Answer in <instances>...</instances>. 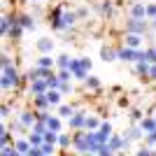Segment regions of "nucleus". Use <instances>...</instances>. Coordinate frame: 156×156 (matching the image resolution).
<instances>
[{
  "mask_svg": "<svg viewBox=\"0 0 156 156\" xmlns=\"http://www.w3.org/2000/svg\"><path fill=\"white\" fill-rule=\"evenodd\" d=\"M137 124H140L142 133H149V130H154V128H156V121H154V117H147V119H142V121H137Z\"/></svg>",
  "mask_w": 156,
  "mask_h": 156,
  "instance_id": "obj_17",
  "label": "nucleus"
},
{
  "mask_svg": "<svg viewBox=\"0 0 156 156\" xmlns=\"http://www.w3.org/2000/svg\"><path fill=\"white\" fill-rule=\"evenodd\" d=\"M144 58H147V63H156V51L154 49H147V51H144Z\"/></svg>",
  "mask_w": 156,
  "mask_h": 156,
  "instance_id": "obj_34",
  "label": "nucleus"
},
{
  "mask_svg": "<svg viewBox=\"0 0 156 156\" xmlns=\"http://www.w3.org/2000/svg\"><path fill=\"white\" fill-rule=\"evenodd\" d=\"M35 107H40V110H47V107H49L44 93H35Z\"/></svg>",
  "mask_w": 156,
  "mask_h": 156,
  "instance_id": "obj_21",
  "label": "nucleus"
},
{
  "mask_svg": "<svg viewBox=\"0 0 156 156\" xmlns=\"http://www.w3.org/2000/svg\"><path fill=\"white\" fill-rule=\"evenodd\" d=\"M56 144H58V147H70L72 144V140H70V135H65V133H58V137H56Z\"/></svg>",
  "mask_w": 156,
  "mask_h": 156,
  "instance_id": "obj_24",
  "label": "nucleus"
},
{
  "mask_svg": "<svg viewBox=\"0 0 156 156\" xmlns=\"http://www.w3.org/2000/svg\"><path fill=\"white\" fill-rule=\"evenodd\" d=\"M124 42H126V47H133V49H137V47L142 44V35H137V33H128Z\"/></svg>",
  "mask_w": 156,
  "mask_h": 156,
  "instance_id": "obj_10",
  "label": "nucleus"
},
{
  "mask_svg": "<svg viewBox=\"0 0 156 156\" xmlns=\"http://www.w3.org/2000/svg\"><path fill=\"white\" fill-rule=\"evenodd\" d=\"M144 16H149V19H154V16H156V2L144 5Z\"/></svg>",
  "mask_w": 156,
  "mask_h": 156,
  "instance_id": "obj_30",
  "label": "nucleus"
},
{
  "mask_svg": "<svg viewBox=\"0 0 156 156\" xmlns=\"http://www.w3.org/2000/svg\"><path fill=\"white\" fill-rule=\"evenodd\" d=\"M130 119H133V121H140V119H142V110H137V107H133V110H130Z\"/></svg>",
  "mask_w": 156,
  "mask_h": 156,
  "instance_id": "obj_33",
  "label": "nucleus"
},
{
  "mask_svg": "<svg viewBox=\"0 0 156 156\" xmlns=\"http://www.w3.org/2000/svg\"><path fill=\"white\" fill-rule=\"evenodd\" d=\"M84 84L89 86V89H100V79H98V77H89V75H86Z\"/></svg>",
  "mask_w": 156,
  "mask_h": 156,
  "instance_id": "obj_29",
  "label": "nucleus"
},
{
  "mask_svg": "<svg viewBox=\"0 0 156 156\" xmlns=\"http://www.w3.org/2000/svg\"><path fill=\"white\" fill-rule=\"evenodd\" d=\"M47 91V79L37 77V79H33V84H30V93H44Z\"/></svg>",
  "mask_w": 156,
  "mask_h": 156,
  "instance_id": "obj_11",
  "label": "nucleus"
},
{
  "mask_svg": "<svg viewBox=\"0 0 156 156\" xmlns=\"http://www.w3.org/2000/svg\"><path fill=\"white\" fill-rule=\"evenodd\" d=\"M47 128H51V130L58 133L61 130V119L58 117H47Z\"/></svg>",
  "mask_w": 156,
  "mask_h": 156,
  "instance_id": "obj_23",
  "label": "nucleus"
},
{
  "mask_svg": "<svg viewBox=\"0 0 156 156\" xmlns=\"http://www.w3.org/2000/svg\"><path fill=\"white\" fill-rule=\"evenodd\" d=\"M107 147H110L112 151H119V149H126L128 147V137H119V135H110L107 137Z\"/></svg>",
  "mask_w": 156,
  "mask_h": 156,
  "instance_id": "obj_4",
  "label": "nucleus"
},
{
  "mask_svg": "<svg viewBox=\"0 0 156 156\" xmlns=\"http://www.w3.org/2000/svg\"><path fill=\"white\" fill-rule=\"evenodd\" d=\"M96 12H98V14H103V16H110V14H112V2H110V0L98 2V5H96Z\"/></svg>",
  "mask_w": 156,
  "mask_h": 156,
  "instance_id": "obj_13",
  "label": "nucleus"
},
{
  "mask_svg": "<svg viewBox=\"0 0 156 156\" xmlns=\"http://www.w3.org/2000/svg\"><path fill=\"white\" fill-rule=\"evenodd\" d=\"M28 149H30V142H28V140L14 137V151H16V154H28Z\"/></svg>",
  "mask_w": 156,
  "mask_h": 156,
  "instance_id": "obj_8",
  "label": "nucleus"
},
{
  "mask_svg": "<svg viewBox=\"0 0 156 156\" xmlns=\"http://www.w3.org/2000/svg\"><path fill=\"white\" fill-rule=\"evenodd\" d=\"M54 49V42L49 37H42V40H37V51L40 54H49Z\"/></svg>",
  "mask_w": 156,
  "mask_h": 156,
  "instance_id": "obj_12",
  "label": "nucleus"
},
{
  "mask_svg": "<svg viewBox=\"0 0 156 156\" xmlns=\"http://www.w3.org/2000/svg\"><path fill=\"white\" fill-rule=\"evenodd\" d=\"M35 2H40V0H35Z\"/></svg>",
  "mask_w": 156,
  "mask_h": 156,
  "instance_id": "obj_45",
  "label": "nucleus"
},
{
  "mask_svg": "<svg viewBox=\"0 0 156 156\" xmlns=\"http://www.w3.org/2000/svg\"><path fill=\"white\" fill-rule=\"evenodd\" d=\"M56 137H58V133H56V130H51V128H47L44 133H42V140H44V142H49V144H56Z\"/></svg>",
  "mask_w": 156,
  "mask_h": 156,
  "instance_id": "obj_19",
  "label": "nucleus"
},
{
  "mask_svg": "<svg viewBox=\"0 0 156 156\" xmlns=\"http://www.w3.org/2000/svg\"><path fill=\"white\" fill-rule=\"evenodd\" d=\"M154 51H156V47H154Z\"/></svg>",
  "mask_w": 156,
  "mask_h": 156,
  "instance_id": "obj_46",
  "label": "nucleus"
},
{
  "mask_svg": "<svg viewBox=\"0 0 156 156\" xmlns=\"http://www.w3.org/2000/svg\"><path fill=\"white\" fill-rule=\"evenodd\" d=\"M149 79H156V63H149V72H147Z\"/></svg>",
  "mask_w": 156,
  "mask_h": 156,
  "instance_id": "obj_38",
  "label": "nucleus"
},
{
  "mask_svg": "<svg viewBox=\"0 0 156 156\" xmlns=\"http://www.w3.org/2000/svg\"><path fill=\"white\" fill-rule=\"evenodd\" d=\"M0 117H2V119L9 117V107H7V105H0Z\"/></svg>",
  "mask_w": 156,
  "mask_h": 156,
  "instance_id": "obj_39",
  "label": "nucleus"
},
{
  "mask_svg": "<svg viewBox=\"0 0 156 156\" xmlns=\"http://www.w3.org/2000/svg\"><path fill=\"white\" fill-rule=\"evenodd\" d=\"M56 63H58L61 68H68V63H70V56H68V54H63V56H58V61H56Z\"/></svg>",
  "mask_w": 156,
  "mask_h": 156,
  "instance_id": "obj_35",
  "label": "nucleus"
},
{
  "mask_svg": "<svg viewBox=\"0 0 156 156\" xmlns=\"http://www.w3.org/2000/svg\"><path fill=\"white\" fill-rule=\"evenodd\" d=\"M100 58L107 61V63H112V61H117V51L110 49V47H103V49H100Z\"/></svg>",
  "mask_w": 156,
  "mask_h": 156,
  "instance_id": "obj_14",
  "label": "nucleus"
},
{
  "mask_svg": "<svg viewBox=\"0 0 156 156\" xmlns=\"http://www.w3.org/2000/svg\"><path fill=\"white\" fill-rule=\"evenodd\" d=\"M130 19H144V5H133L130 7Z\"/></svg>",
  "mask_w": 156,
  "mask_h": 156,
  "instance_id": "obj_18",
  "label": "nucleus"
},
{
  "mask_svg": "<svg viewBox=\"0 0 156 156\" xmlns=\"http://www.w3.org/2000/svg\"><path fill=\"white\" fill-rule=\"evenodd\" d=\"M0 72H2V68H0Z\"/></svg>",
  "mask_w": 156,
  "mask_h": 156,
  "instance_id": "obj_44",
  "label": "nucleus"
},
{
  "mask_svg": "<svg viewBox=\"0 0 156 156\" xmlns=\"http://www.w3.org/2000/svg\"><path fill=\"white\" fill-rule=\"evenodd\" d=\"M126 137H128V140H140V137H142V128H140V126H133V128L126 133Z\"/></svg>",
  "mask_w": 156,
  "mask_h": 156,
  "instance_id": "obj_26",
  "label": "nucleus"
},
{
  "mask_svg": "<svg viewBox=\"0 0 156 156\" xmlns=\"http://www.w3.org/2000/svg\"><path fill=\"white\" fill-rule=\"evenodd\" d=\"M117 58L128 61V63H135V58H137V49H133V47H121V49H117Z\"/></svg>",
  "mask_w": 156,
  "mask_h": 156,
  "instance_id": "obj_3",
  "label": "nucleus"
},
{
  "mask_svg": "<svg viewBox=\"0 0 156 156\" xmlns=\"http://www.w3.org/2000/svg\"><path fill=\"white\" fill-rule=\"evenodd\" d=\"M5 65H12V61L7 58V56H0V68H5Z\"/></svg>",
  "mask_w": 156,
  "mask_h": 156,
  "instance_id": "obj_40",
  "label": "nucleus"
},
{
  "mask_svg": "<svg viewBox=\"0 0 156 156\" xmlns=\"http://www.w3.org/2000/svg\"><path fill=\"white\" fill-rule=\"evenodd\" d=\"M79 65H82V68H86V70H91V58H86V56H84V58H79Z\"/></svg>",
  "mask_w": 156,
  "mask_h": 156,
  "instance_id": "obj_36",
  "label": "nucleus"
},
{
  "mask_svg": "<svg viewBox=\"0 0 156 156\" xmlns=\"http://www.w3.org/2000/svg\"><path fill=\"white\" fill-rule=\"evenodd\" d=\"M28 142H30V147H40V144L44 142V140H42V133H35V130H30V135H28Z\"/></svg>",
  "mask_w": 156,
  "mask_h": 156,
  "instance_id": "obj_20",
  "label": "nucleus"
},
{
  "mask_svg": "<svg viewBox=\"0 0 156 156\" xmlns=\"http://www.w3.org/2000/svg\"><path fill=\"white\" fill-rule=\"evenodd\" d=\"M19 86V72L14 65H5L0 72V89H14Z\"/></svg>",
  "mask_w": 156,
  "mask_h": 156,
  "instance_id": "obj_1",
  "label": "nucleus"
},
{
  "mask_svg": "<svg viewBox=\"0 0 156 156\" xmlns=\"http://www.w3.org/2000/svg\"><path fill=\"white\" fill-rule=\"evenodd\" d=\"M98 126H100L98 117H86V121H84V128H86V130H96Z\"/></svg>",
  "mask_w": 156,
  "mask_h": 156,
  "instance_id": "obj_25",
  "label": "nucleus"
},
{
  "mask_svg": "<svg viewBox=\"0 0 156 156\" xmlns=\"http://www.w3.org/2000/svg\"><path fill=\"white\" fill-rule=\"evenodd\" d=\"M133 70H135V75H142V77H147V72H149V63H147V61H135Z\"/></svg>",
  "mask_w": 156,
  "mask_h": 156,
  "instance_id": "obj_15",
  "label": "nucleus"
},
{
  "mask_svg": "<svg viewBox=\"0 0 156 156\" xmlns=\"http://www.w3.org/2000/svg\"><path fill=\"white\" fill-rule=\"evenodd\" d=\"M16 19H19V26L23 28V30H35V16H33V14H21V16H16Z\"/></svg>",
  "mask_w": 156,
  "mask_h": 156,
  "instance_id": "obj_6",
  "label": "nucleus"
},
{
  "mask_svg": "<svg viewBox=\"0 0 156 156\" xmlns=\"http://www.w3.org/2000/svg\"><path fill=\"white\" fill-rule=\"evenodd\" d=\"M147 142H149V144H156V128L147 133Z\"/></svg>",
  "mask_w": 156,
  "mask_h": 156,
  "instance_id": "obj_37",
  "label": "nucleus"
},
{
  "mask_svg": "<svg viewBox=\"0 0 156 156\" xmlns=\"http://www.w3.org/2000/svg\"><path fill=\"white\" fill-rule=\"evenodd\" d=\"M75 21H77V14L75 12H65L61 14V19H58V26H56V30H65V28H72L75 26Z\"/></svg>",
  "mask_w": 156,
  "mask_h": 156,
  "instance_id": "obj_2",
  "label": "nucleus"
},
{
  "mask_svg": "<svg viewBox=\"0 0 156 156\" xmlns=\"http://www.w3.org/2000/svg\"><path fill=\"white\" fill-rule=\"evenodd\" d=\"M68 119H70V121H68V124H70V128H75V130H82V128H84V121H86L84 112H72Z\"/></svg>",
  "mask_w": 156,
  "mask_h": 156,
  "instance_id": "obj_5",
  "label": "nucleus"
},
{
  "mask_svg": "<svg viewBox=\"0 0 156 156\" xmlns=\"http://www.w3.org/2000/svg\"><path fill=\"white\" fill-rule=\"evenodd\" d=\"M56 77H58V79H61V82H68V79H70V77H72V72H70V70H68V68H61V72H58V75H56Z\"/></svg>",
  "mask_w": 156,
  "mask_h": 156,
  "instance_id": "obj_31",
  "label": "nucleus"
},
{
  "mask_svg": "<svg viewBox=\"0 0 156 156\" xmlns=\"http://www.w3.org/2000/svg\"><path fill=\"white\" fill-rule=\"evenodd\" d=\"M35 65H40V68H51V65H54V58H51V56H47V54H42V58H40Z\"/></svg>",
  "mask_w": 156,
  "mask_h": 156,
  "instance_id": "obj_28",
  "label": "nucleus"
},
{
  "mask_svg": "<svg viewBox=\"0 0 156 156\" xmlns=\"http://www.w3.org/2000/svg\"><path fill=\"white\" fill-rule=\"evenodd\" d=\"M19 121L23 126H26L28 130H30V126H33V121H35V112H21V117H19Z\"/></svg>",
  "mask_w": 156,
  "mask_h": 156,
  "instance_id": "obj_16",
  "label": "nucleus"
},
{
  "mask_svg": "<svg viewBox=\"0 0 156 156\" xmlns=\"http://www.w3.org/2000/svg\"><path fill=\"white\" fill-rule=\"evenodd\" d=\"M154 121H156V114H154Z\"/></svg>",
  "mask_w": 156,
  "mask_h": 156,
  "instance_id": "obj_43",
  "label": "nucleus"
},
{
  "mask_svg": "<svg viewBox=\"0 0 156 156\" xmlns=\"http://www.w3.org/2000/svg\"><path fill=\"white\" fill-rule=\"evenodd\" d=\"M0 154H2V156H14L16 151H14L12 144H9V147H7V144H2V147H0Z\"/></svg>",
  "mask_w": 156,
  "mask_h": 156,
  "instance_id": "obj_32",
  "label": "nucleus"
},
{
  "mask_svg": "<svg viewBox=\"0 0 156 156\" xmlns=\"http://www.w3.org/2000/svg\"><path fill=\"white\" fill-rule=\"evenodd\" d=\"M63 9H65V7H56V9L51 12V19H49V21H51L54 30H56V26H58V19H61V14H63Z\"/></svg>",
  "mask_w": 156,
  "mask_h": 156,
  "instance_id": "obj_22",
  "label": "nucleus"
},
{
  "mask_svg": "<svg viewBox=\"0 0 156 156\" xmlns=\"http://www.w3.org/2000/svg\"><path fill=\"white\" fill-rule=\"evenodd\" d=\"M144 30H147V21H144V19H130L128 33H137V35H142Z\"/></svg>",
  "mask_w": 156,
  "mask_h": 156,
  "instance_id": "obj_7",
  "label": "nucleus"
},
{
  "mask_svg": "<svg viewBox=\"0 0 156 156\" xmlns=\"http://www.w3.org/2000/svg\"><path fill=\"white\" fill-rule=\"evenodd\" d=\"M5 130H7V126L2 124V119H0V135H2V133H5Z\"/></svg>",
  "mask_w": 156,
  "mask_h": 156,
  "instance_id": "obj_41",
  "label": "nucleus"
},
{
  "mask_svg": "<svg viewBox=\"0 0 156 156\" xmlns=\"http://www.w3.org/2000/svg\"><path fill=\"white\" fill-rule=\"evenodd\" d=\"M44 96H47V103H49V105H58V103H61V96H63V93H61L58 89H47Z\"/></svg>",
  "mask_w": 156,
  "mask_h": 156,
  "instance_id": "obj_9",
  "label": "nucleus"
},
{
  "mask_svg": "<svg viewBox=\"0 0 156 156\" xmlns=\"http://www.w3.org/2000/svg\"><path fill=\"white\" fill-rule=\"evenodd\" d=\"M151 26H154V28H156V16H154V21H151Z\"/></svg>",
  "mask_w": 156,
  "mask_h": 156,
  "instance_id": "obj_42",
  "label": "nucleus"
},
{
  "mask_svg": "<svg viewBox=\"0 0 156 156\" xmlns=\"http://www.w3.org/2000/svg\"><path fill=\"white\" fill-rule=\"evenodd\" d=\"M56 107H58V114H61V117H65V119H68V117L72 114V112H75V110L70 107V105H63V103H58Z\"/></svg>",
  "mask_w": 156,
  "mask_h": 156,
  "instance_id": "obj_27",
  "label": "nucleus"
},
{
  "mask_svg": "<svg viewBox=\"0 0 156 156\" xmlns=\"http://www.w3.org/2000/svg\"><path fill=\"white\" fill-rule=\"evenodd\" d=\"M0 119H2V117H0Z\"/></svg>",
  "mask_w": 156,
  "mask_h": 156,
  "instance_id": "obj_47",
  "label": "nucleus"
}]
</instances>
